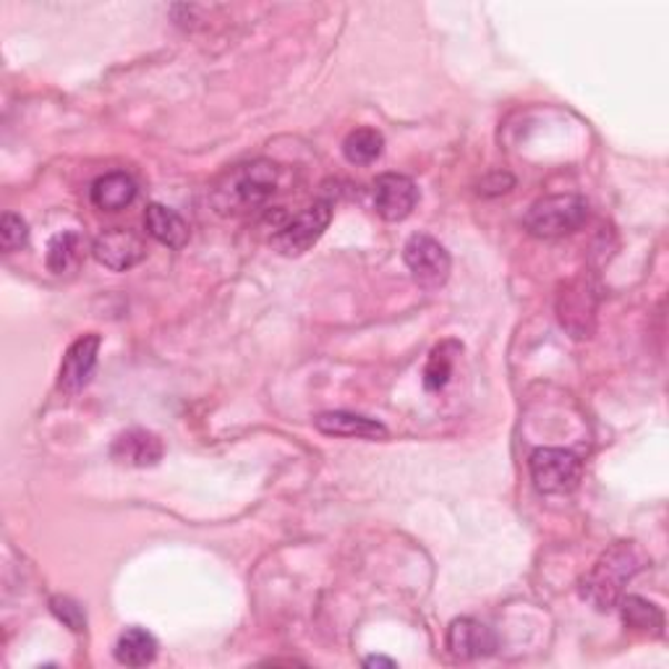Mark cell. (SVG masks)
Masks as SVG:
<instances>
[{
    "instance_id": "3",
    "label": "cell",
    "mask_w": 669,
    "mask_h": 669,
    "mask_svg": "<svg viewBox=\"0 0 669 669\" xmlns=\"http://www.w3.org/2000/svg\"><path fill=\"white\" fill-rule=\"evenodd\" d=\"M589 218V204L583 197L557 194L545 197L526 212V230L539 238H557L576 233Z\"/></svg>"
},
{
    "instance_id": "22",
    "label": "cell",
    "mask_w": 669,
    "mask_h": 669,
    "mask_svg": "<svg viewBox=\"0 0 669 669\" xmlns=\"http://www.w3.org/2000/svg\"><path fill=\"white\" fill-rule=\"evenodd\" d=\"M50 609H53V615L58 617V620L66 622L71 630H77V633L87 630V612L77 599L56 597L53 601H50Z\"/></svg>"
},
{
    "instance_id": "13",
    "label": "cell",
    "mask_w": 669,
    "mask_h": 669,
    "mask_svg": "<svg viewBox=\"0 0 669 669\" xmlns=\"http://www.w3.org/2000/svg\"><path fill=\"white\" fill-rule=\"evenodd\" d=\"M597 291H591L589 282H572L568 291L560 296V322L572 332V338H589L586 317L593 319V307H597Z\"/></svg>"
},
{
    "instance_id": "20",
    "label": "cell",
    "mask_w": 669,
    "mask_h": 669,
    "mask_svg": "<svg viewBox=\"0 0 669 669\" xmlns=\"http://www.w3.org/2000/svg\"><path fill=\"white\" fill-rule=\"evenodd\" d=\"M622 601V620L628 628L641 630V633H661L665 628V615L657 605L646 601L641 597H628Z\"/></svg>"
},
{
    "instance_id": "15",
    "label": "cell",
    "mask_w": 669,
    "mask_h": 669,
    "mask_svg": "<svg viewBox=\"0 0 669 669\" xmlns=\"http://www.w3.org/2000/svg\"><path fill=\"white\" fill-rule=\"evenodd\" d=\"M137 199V181L126 173H108L92 183V204L102 212H118Z\"/></svg>"
},
{
    "instance_id": "5",
    "label": "cell",
    "mask_w": 669,
    "mask_h": 669,
    "mask_svg": "<svg viewBox=\"0 0 669 669\" xmlns=\"http://www.w3.org/2000/svg\"><path fill=\"white\" fill-rule=\"evenodd\" d=\"M406 267L411 270L413 280L423 288H440L450 278L452 259L440 241L427 233H416L403 247Z\"/></svg>"
},
{
    "instance_id": "14",
    "label": "cell",
    "mask_w": 669,
    "mask_h": 669,
    "mask_svg": "<svg viewBox=\"0 0 669 669\" xmlns=\"http://www.w3.org/2000/svg\"><path fill=\"white\" fill-rule=\"evenodd\" d=\"M144 226L154 241H160L162 247L168 249H181L186 247V241H189V226H186L181 214L166 204L147 207Z\"/></svg>"
},
{
    "instance_id": "24",
    "label": "cell",
    "mask_w": 669,
    "mask_h": 669,
    "mask_svg": "<svg viewBox=\"0 0 669 669\" xmlns=\"http://www.w3.org/2000/svg\"><path fill=\"white\" fill-rule=\"evenodd\" d=\"M363 667H388V669H392V667H396V661L388 659V657H369V659H363Z\"/></svg>"
},
{
    "instance_id": "9",
    "label": "cell",
    "mask_w": 669,
    "mask_h": 669,
    "mask_svg": "<svg viewBox=\"0 0 669 669\" xmlns=\"http://www.w3.org/2000/svg\"><path fill=\"white\" fill-rule=\"evenodd\" d=\"M100 353V334H81L79 340H73L69 351L63 356L61 375H58V388L63 392H79L89 385V379L98 367Z\"/></svg>"
},
{
    "instance_id": "2",
    "label": "cell",
    "mask_w": 669,
    "mask_h": 669,
    "mask_svg": "<svg viewBox=\"0 0 669 669\" xmlns=\"http://www.w3.org/2000/svg\"><path fill=\"white\" fill-rule=\"evenodd\" d=\"M280 170L270 160L243 162L230 168L228 173L214 183L212 204L220 214H241L264 204L278 189Z\"/></svg>"
},
{
    "instance_id": "7",
    "label": "cell",
    "mask_w": 669,
    "mask_h": 669,
    "mask_svg": "<svg viewBox=\"0 0 669 669\" xmlns=\"http://www.w3.org/2000/svg\"><path fill=\"white\" fill-rule=\"evenodd\" d=\"M419 204V186L408 176L385 173L375 181V210L382 220L400 222Z\"/></svg>"
},
{
    "instance_id": "17",
    "label": "cell",
    "mask_w": 669,
    "mask_h": 669,
    "mask_svg": "<svg viewBox=\"0 0 669 669\" xmlns=\"http://www.w3.org/2000/svg\"><path fill=\"white\" fill-rule=\"evenodd\" d=\"M463 351L458 340H445L429 353L427 367H423V388L429 392H440L450 382L452 367H456V356Z\"/></svg>"
},
{
    "instance_id": "21",
    "label": "cell",
    "mask_w": 669,
    "mask_h": 669,
    "mask_svg": "<svg viewBox=\"0 0 669 669\" xmlns=\"http://www.w3.org/2000/svg\"><path fill=\"white\" fill-rule=\"evenodd\" d=\"M29 241V228L27 222L19 218V214L6 212L3 220H0V243H3V251H19L24 249Z\"/></svg>"
},
{
    "instance_id": "11",
    "label": "cell",
    "mask_w": 669,
    "mask_h": 669,
    "mask_svg": "<svg viewBox=\"0 0 669 669\" xmlns=\"http://www.w3.org/2000/svg\"><path fill=\"white\" fill-rule=\"evenodd\" d=\"M162 452H166V448H162L160 437L147 432V429H129V432L118 435L113 448H110V456H113L116 463L133 468L158 466Z\"/></svg>"
},
{
    "instance_id": "10",
    "label": "cell",
    "mask_w": 669,
    "mask_h": 669,
    "mask_svg": "<svg viewBox=\"0 0 669 669\" xmlns=\"http://www.w3.org/2000/svg\"><path fill=\"white\" fill-rule=\"evenodd\" d=\"M448 649L456 659H485L497 651V636L485 622L460 617L448 628Z\"/></svg>"
},
{
    "instance_id": "23",
    "label": "cell",
    "mask_w": 669,
    "mask_h": 669,
    "mask_svg": "<svg viewBox=\"0 0 669 669\" xmlns=\"http://www.w3.org/2000/svg\"><path fill=\"white\" fill-rule=\"evenodd\" d=\"M512 183H516V181H512V176H508V173H495L492 181H489V178H487V181L481 183L479 191H481V194H487V197L489 194H505V191H510Z\"/></svg>"
},
{
    "instance_id": "4",
    "label": "cell",
    "mask_w": 669,
    "mask_h": 669,
    "mask_svg": "<svg viewBox=\"0 0 669 669\" xmlns=\"http://www.w3.org/2000/svg\"><path fill=\"white\" fill-rule=\"evenodd\" d=\"M533 487L545 495H565L581 479V460L568 450L539 448L529 460Z\"/></svg>"
},
{
    "instance_id": "8",
    "label": "cell",
    "mask_w": 669,
    "mask_h": 669,
    "mask_svg": "<svg viewBox=\"0 0 669 669\" xmlns=\"http://www.w3.org/2000/svg\"><path fill=\"white\" fill-rule=\"evenodd\" d=\"M92 254L102 267H108V270L123 272L137 267L141 259L147 257V247L144 241H141V236L133 233V230L110 228L102 236H98Z\"/></svg>"
},
{
    "instance_id": "1",
    "label": "cell",
    "mask_w": 669,
    "mask_h": 669,
    "mask_svg": "<svg viewBox=\"0 0 669 669\" xmlns=\"http://www.w3.org/2000/svg\"><path fill=\"white\" fill-rule=\"evenodd\" d=\"M646 565V555L636 541H617L599 557L597 565L586 572L581 581V593L593 607L612 609L620 605L626 586L633 581V576Z\"/></svg>"
},
{
    "instance_id": "16",
    "label": "cell",
    "mask_w": 669,
    "mask_h": 669,
    "mask_svg": "<svg viewBox=\"0 0 669 669\" xmlns=\"http://www.w3.org/2000/svg\"><path fill=\"white\" fill-rule=\"evenodd\" d=\"M158 657V641L150 630L129 628L116 643V659L126 667H147Z\"/></svg>"
},
{
    "instance_id": "12",
    "label": "cell",
    "mask_w": 669,
    "mask_h": 669,
    "mask_svg": "<svg viewBox=\"0 0 669 669\" xmlns=\"http://www.w3.org/2000/svg\"><path fill=\"white\" fill-rule=\"evenodd\" d=\"M314 427L330 437H353V440H388V427L369 416L348 411H327L314 419Z\"/></svg>"
},
{
    "instance_id": "19",
    "label": "cell",
    "mask_w": 669,
    "mask_h": 669,
    "mask_svg": "<svg viewBox=\"0 0 669 669\" xmlns=\"http://www.w3.org/2000/svg\"><path fill=\"white\" fill-rule=\"evenodd\" d=\"M81 262V236L77 230H63L48 243V267L56 274L77 270Z\"/></svg>"
},
{
    "instance_id": "18",
    "label": "cell",
    "mask_w": 669,
    "mask_h": 669,
    "mask_svg": "<svg viewBox=\"0 0 669 669\" xmlns=\"http://www.w3.org/2000/svg\"><path fill=\"white\" fill-rule=\"evenodd\" d=\"M385 150V137L377 129H356L343 141V154L351 166H371Z\"/></svg>"
},
{
    "instance_id": "6",
    "label": "cell",
    "mask_w": 669,
    "mask_h": 669,
    "mask_svg": "<svg viewBox=\"0 0 669 669\" xmlns=\"http://www.w3.org/2000/svg\"><path fill=\"white\" fill-rule=\"evenodd\" d=\"M332 220L330 202H314L307 207L299 218L282 226L272 238V247L280 251L282 257H299L303 251H309L322 238V233Z\"/></svg>"
}]
</instances>
